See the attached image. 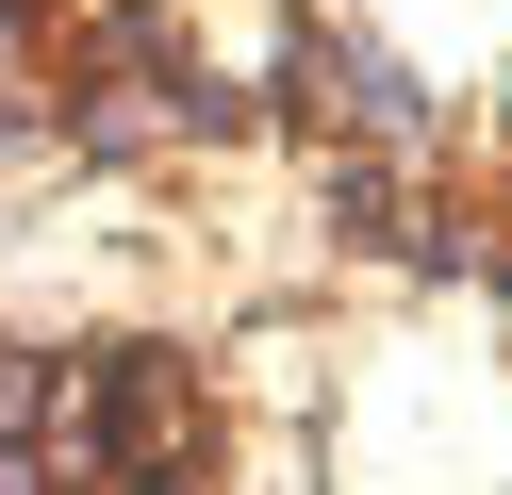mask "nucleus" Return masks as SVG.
<instances>
[{
  "mask_svg": "<svg viewBox=\"0 0 512 495\" xmlns=\"http://www.w3.org/2000/svg\"><path fill=\"white\" fill-rule=\"evenodd\" d=\"M232 429H215L199 363L182 347H83V413H67V479H215Z\"/></svg>",
  "mask_w": 512,
  "mask_h": 495,
  "instance_id": "nucleus-1",
  "label": "nucleus"
}]
</instances>
